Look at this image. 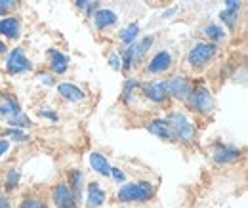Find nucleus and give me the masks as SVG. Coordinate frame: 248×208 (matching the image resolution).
Returning <instances> with one entry per match:
<instances>
[{"mask_svg": "<svg viewBox=\"0 0 248 208\" xmlns=\"http://www.w3.org/2000/svg\"><path fill=\"white\" fill-rule=\"evenodd\" d=\"M4 14H6V10H2V8H0V17H2Z\"/></svg>", "mask_w": 248, "mask_h": 208, "instance_id": "58836bf2", "label": "nucleus"}, {"mask_svg": "<svg viewBox=\"0 0 248 208\" xmlns=\"http://www.w3.org/2000/svg\"><path fill=\"white\" fill-rule=\"evenodd\" d=\"M6 71L10 75H21V73H29L32 71V63L31 60L25 56V52L21 48H14L8 56L6 61Z\"/></svg>", "mask_w": 248, "mask_h": 208, "instance_id": "39448f33", "label": "nucleus"}, {"mask_svg": "<svg viewBox=\"0 0 248 208\" xmlns=\"http://www.w3.org/2000/svg\"><path fill=\"white\" fill-rule=\"evenodd\" d=\"M21 208H46V205L40 201V199H34V197H29L21 203Z\"/></svg>", "mask_w": 248, "mask_h": 208, "instance_id": "bb28decb", "label": "nucleus"}, {"mask_svg": "<svg viewBox=\"0 0 248 208\" xmlns=\"http://www.w3.org/2000/svg\"><path fill=\"white\" fill-rule=\"evenodd\" d=\"M132 61H134V54H132V48H128L126 50V54H124V58L121 60V69H124V71H128L130 67H132Z\"/></svg>", "mask_w": 248, "mask_h": 208, "instance_id": "cd10ccee", "label": "nucleus"}, {"mask_svg": "<svg viewBox=\"0 0 248 208\" xmlns=\"http://www.w3.org/2000/svg\"><path fill=\"white\" fill-rule=\"evenodd\" d=\"M6 136H8L10 140H14V142H27V140H29V136H27L21 128H14V126L6 130Z\"/></svg>", "mask_w": 248, "mask_h": 208, "instance_id": "393cba45", "label": "nucleus"}, {"mask_svg": "<svg viewBox=\"0 0 248 208\" xmlns=\"http://www.w3.org/2000/svg\"><path fill=\"white\" fill-rule=\"evenodd\" d=\"M103 203H105V193H103V189L92 181L90 185H88V195H86V207L88 208H99L103 207Z\"/></svg>", "mask_w": 248, "mask_h": 208, "instance_id": "2eb2a0df", "label": "nucleus"}, {"mask_svg": "<svg viewBox=\"0 0 248 208\" xmlns=\"http://www.w3.org/2000/svg\"><path fill=\"white\" fill-rule=\"evenodd\" d=\"M153 185L149 181H132L124 183L117 193V199L121 203H143L153 197Z\"/></svg>", "mask_w": 248, "mask_h": 208, "instance_id": "f257e3e1", "label": "nucleus"}, {"mask_svg": "<svg viewBox=\"0 0 248 208\" xmlns=\"http://www.w3.org/2000/svg\"><path fill=\"white\" fill-rule=\"evenodd\" d=\"M52 199H54V203H56V207L58 208H77V199H75L73 191H71L69 185L63 183V181L54 187V191H52Z\"/></svg>", "mask_w": 248, "mask_h": 208, "instance_id": "423d86ee", "label": "nucleus"}, {"mask_svg": "<svg viewBox=\"0 0 248 208\" xmlns=\"http://www.w3.org/2000/svg\"><path fill=\"white\" fill-rule=\"evenodd\" d=\"M166 122L170 126L172 134H174V140L180 138L184 142H191L195 138V126H193V122L187 119L184 113H172L166 119Z\"/></svg>", "mask_w": 248, "mask_h": 208, "instance_id": "f03ea898", "label": "nucleus"}, {"mask_svg": "<svg viewBox=\"0 0 248 208\" xmlns=\"http://www.w3.org/2000/svg\"><path fill=\"white\" fill-rule=\"evenodd\" d=\"M239 157H241V151L235 147H229V145H216L214 151H212V159H214V162L217 164H227V162H235V160H239Z\"/></svg>", "mask_w": 248, "mask_h": 208, "instance_id": "1a4fd4ad", "label": "nucleus"}, {"mask_svg": "<svg viewBox=\"0 0 248 208\" xmlns=\"http://www.w3.org/2000/svg\"><path fill=\"white\" fill-rule=\"evenodd\" d=\"M170 65H172V56H170L166 50H160V52H156L155 56H153V60L149 61L147 71L153 73V75H158V73L168 71Z\"/></svg>", "mask_w": 248, "mask_h": 208, "instance_id": "9d476101", "label": "nucleus"}, {"mask_svg": "<svg viewBox=\"0 0 248 208\" xmlns=\"http://www.w3.org/2000/svg\"><path fill=\"white\" fill-rule=\"evenodd\" d=\"M109 176H113V179H117V181H124L126 176H124V172L121 168H111V174Z\"/></svg>", "mask_w": 248, "mask_h": 208, "instance_id": "c756f323", "label": "nucleus"}, {"mask_svg": "<svg viewBox=\"0 0 248 208\" xmlns=\"http://www.w3.org/2000/svg\"><path fill=\"white\" fill-rule=\"evenodd\" d=\"M227 10H241V0H223Z\"/></svg>", "mask_w": 248, "mask_h": 208, "instance_id": "7c9ffc66", "label": "nucleus"}, {"mask_svg": "<svg viewBox=\"0 0 248 208\" xmlns=\"http://www.w3.org/2000/svg\"><path fill=\"white\" fill-rule=\"evenodd\" d=\"M90 166L93 168V172H97L101 176H109L111 174V166H109L107 159L101 153H90Z\"/></svg>", "mask_w": 248, "mask_h": 208, "instance_id": "a211bd4d", "label": "nucleus"}, {"mask_svg": "<svg viewBox=\"0 0 248 208\" xmlns=\"http://www.w3.org/2000/svg\"><path fill=\"white\" fill-rule=\"evenodd\" d=\"M58 92L62 94L65 99H69V101H82L86 96H84V92L78 88V86H75V84H71V82H62V84H58Z\"/></svg>", "mask_w": 248, "mask_h": 208, "instance_id": "dca6fc26", "label": "nucleus"}, {"mask_svg": "<svg viewBox=\"0 0 248 208\" xmlns=\"http://www.w3.org/2000/svg\"><path fill=\"white\" fill-rule=\"evenodd\" d=\"M10 149V142L8 140H0V157Z\"/></svg>", "mask_w": 248, "mask_h": 208, "instance_id": "473e14b6", "label": "nucleus"}, {"mask_svg": "<svg viewBox=\"0 0 248 208\" xmlns=\"http://www.w3.org/2000/svg\"><path fill=\"white\" fill-rule=\"evenodd\" d=\"M143 94L147 99L155 101V103H160L168 97V90H166V82L164 80H151L143 86Z\"/></svg>", "mask_w": 248, "mask_h": 208, "instance_id": "6e6552de", "label": "nucleus"}, {"mask_svg": "<svg viewBox=\"0 0 248 208\" xmlns=\"http://www.w3.org/2000/svg\"><path fill=\"white\" fill-rule=\"evenodd\" d=\"M214 56H216V46L212 42H197L189 50L187 61L191 67H204L214 60Z\"/></svg>", "mask_w": 248, "mask_h": 208, "instance_id": "7ed1b4c3", "label": "nucleus"}, {"mask_svg": "<svg viewBox=\"0 0 248 208\" xmlns=\"http://www.w3.org/2000/svg\"><path fill=\"white\" fill-rule=\"evenodd\" d=\"M21 109H19V103L14 99V97H10V96H6V94H0V115L2 117H14L16 113H19Z\"/></svg>", "mask_w": 248, "mask_h": 208, "instance_id": "f3484780", "label": "nucleus"}, {"mask_svg": "<svg viewBox=\"0 0 248 208\" xmlns=\"http://www.w3.org/2000/svg\"><path fill=\"white\" fill-rule=\"evenodd\" d=\"M166 90L172 97L176 99H187L189 94H191V82L187 80L186 77H172L168 82H166Z\"/></svg>", "mask_w": 248, "mask_h": 208, "instance_id": "0eeeda50", "label": "nucleus"}, {"mask_svg": "<svg viewBox=\"0 0 248 208\" xmlns=\"http://www.w3.org/2000/svg\"><path fill=\"white\" fill-rule=\"evenodd\" d=\"M14 2H16V0H0V8H2V10H10V8L14 6Z\"/></svg>", "mask_w": 248, "mask_h": 208, "instance_id": "72a5a7b5", "label": "nucleus"}, {"mask_svg": "<svg viewBox=\"0 0 248 208\" xmlns=\"http://www.w3.org/2000/svg\"><path fill=\"white\" fill-rule=\"evenodd\" d=\"M21 23L16 17H4L0 19V34L6 38H19Z\"/></svg>", "mask_w": 248, "mask_h": 208, "instance_id": "f8f14e48", "label": "nucleus"}, {"mask_svg": "<svg viewBox=\"0 0 248 208\" xmlns=\"http://www.w3.org/2000/svg\"><path fill=\"white\" fill-rule=\"evenodd\" d=\"M153 36H145L143 40H140L138 44H130L132 46V54H134V60H140V58H143L145 56V52L153 46Z\"/></svg>", "mask_w": 248, "mask_h": 208, "instance_id": "aec40b11", "label": "nucleus"}, {"mask_svg": "<svg viewBox=\"0 0 248 208\" xmlns=\"http://www.w3.org/2000/svg\"><path fill=\"white\" fill-rule=\"evenodd\" d=\"M0 208H10V201L4 195H0Z\"/></svg>", "mask_w": 248, "mask_h": 208, "instance_id": "c9c22d12", "label": "nucleus"}, {"mask_svg": "<svg viewBox=\"0 0 248 208\" xmlns=\"http://www.w3.org/2000/svg\"><path fill=\"white\" fill-rule=\"evenodd\" d=\"M4 52H6V44L0 40V54H4Z\"/></svg>", "mask_w": 248, "mask_h": 208, "instance_id": "4c0bfd02", "label": "nucleus"}, {"mask_svg": "<svg viewBox=\"0 0 248 208\" xmlns=\"http://www.w3.org/2000/svg\"><path fill=\"white\" fill-rule=\"evenodd\" d=\"M48 58H50V67H52V71L56 73V75H63L65 71H67V67H69V58L62 54L60 50H48Z\"/></svg>", "mask_w": 248, "mask_h": 208, "instance_id": "ddd939ff", "label": "nucleus"}, {"mask_svg": "<svg viewBox=\"0 0 248 208\" xmlns=\"http://www.w3.org/2000/svg\"><path fill=\"white\" fill-rule=\"evenodd\" d=\"M82 187H84V174L80 170H73L69 174V189L73 191L75 199H82Z\"/></svg>", "mask_w": 248, "mask_h": 208, "instance_id": "6ab92c4d", "label": "nucleus"}, {"mask_svg": "<svg viewBox=\"0 0 248 208\" xmlns=\"http://www.w3.org/2000/svg\"><path fill=\"white\" fill-rule=\"evenodd\" d=\"M202 32L210 38V40H214V42H219V40H223L225 38V32H223V29L221 27H217V25H206L204 29H202Z\"/></svg>", "mask_w": 248, "mask_h": 208, "instance_id": "b1692460", "label": "nucleus"}, {"mask_svg": "<svg viewBox=\"0 0 248 208\" xmlns=\"http://www.w3.org/2000/svg\"><path fill=\"white\" fill-rule=\"evenodd\" d=\"M138 34H140V25H138V23H132V25H128L126 29L121 31L119 38L123 40L126 46H130V44H134V40L138 38Z\"/></svg>", "mask_w": 248, "mask_h": 208, "instance_id": "412c9836", "label": "nucleus"}, {"mask_svg": "<svg viewBox=\"0 0 248 208\" xmlns=\"http://www.w3.org/2000/svg\"><path fill=\"white\" fill-rule=\"evenodd\" d=\"M8 124H12L14 128H29L32 122L25 113H21V111H19V113H16L14 117H10V119H8Z\"/></svg>", "mask_w": 248, "mask_h": 208, "instance_id": "5701e85b", "label": "nucleus"}, {"mask_svg": "<svg viewBox=\"0 0 248 208\" xmlns=\"http://www.w3.org/2000/svg\"><path fill=\"white\" fill-rule=\"evenodd\" d=\"M38 115H40V117H44V119L54 120V122L58 120V115H56V113H52V111H46V109H44V111H38Z\"/></svg>", "mask_w": 248, "mask_h": 208, "instance_id": "2f4dec72", "label": "nucleus"}, {"mask_svg": "<svg viewBox=\"0 0 248 208\" xmlns=\"http://www.w3.org/2000/svg\"><path fill=\"white\" fill-rule=\"evenodd\" d=\"M109 65H111V69L119 71V69H121V56H117V54H111V56H109Z\"/></svg>", "mask_w": 248, "mask_h": 208, "instance_id": "c85d7f7f", "label": "nucleus"}, {"mask_svg": "<svg viewBox=\"0 0 248 208\" xmlns=\"http://www.w3.org/2000/svg\"><path fill=\"white\" fill-rule=\"evenodd\" d=\"M187 103L197 109L199 113L202 115H208L212 111V105H214V99H212V94L210 90L204 88V86H199L197 90H191L189 97H187Z\"/></svg>", "mask_w": 248, "mask_h": 208, "instance_id": "20e7f679", "label": "nucleus"}, {"mask_svg": "<svg viewBox=\"0 0 248 208\" xmlns=\"http://www.w3.org/2000/svg\"><path fill=\"white\" fill-rule=\"evenodd\" d=\"M174 14H178V8H170V10H166V12L162 14V17H170V16H174Z\"/></svg>", "mask_w": 248, "mask_h": 208, "instance_id": "e433bc0d", "label": "nucleus"}, {"mask_svg": "<svg viewBox=\"0 0 248 208\" xmlns=\"http://www.w3.org/2000/svg\"><path fill=\"white\" fill-rule=\"evenodd\" d=\"M117 19H119L117 14L113 10H107V8H101V10H97L93 14V25H95L97 31H103L107 27H111V25H115Z\"/></svg>", "mask_w": 248, "mask_h": 208, "instance_id": "9b49d317", "label": "nucleus"}, {"mask_svg": "<svg viewBox=\"0 0 248 208\" xmlns=\"http://www.w3.org/2000/svg\"><path fill=\"white\" fill-rule=\"evenodd\" d=\"M95 0H75V4H77V8H86L88 4H92Z\"/></svg>", "mask_w": 248, "mask_h": 208, "instance_id": "f704fd0d", "label": "nucleus"}, {"mask_svg": "<svg viewBox=\"0 0 248 208\" xmlns=\"http://www.w3.org/2000/svg\"><path fill=\"white\" fill-rule=\"evenodd\" d=\"M17 183H19V172L16 168H12L6 176V189H16Z\"/></svg>", "mask_w": 248, "mask_h": 208, "instance_id": "a878e982", "label": "nucleus"}, {"mask_svg": "<svg viewBox=\"0 0 248 208\" xmlns=\"http://www.w3.org/2000/svg\"><path fill=\"white\" fill-rule=\"evenodd\" d=\"M219 19L229 27V29H233L235 25H237V19H239V10H223L221 14H219Z\"/></svg>", "mask_w": 248, "mask_h": 208, "instance_id": "4be33fe9", "label": "nucleus"}, {"mask_svg": "<svg viewBox=\"0 0 248 208\" xmlns=\"http://www.w3.org/2000/svg\"><path fill=\"white\" fill-rule=\"evenodd\" d=\"M147 130L156 136V138H162V140H174V134H172V130H170V126H168V122L162 119H156V120H151L149 124H147Z\"/></svg>", "mask_w": 248, "mask_h": 208, "instance_id": "4468645a", "label": "nucleus"}]
</instances>
